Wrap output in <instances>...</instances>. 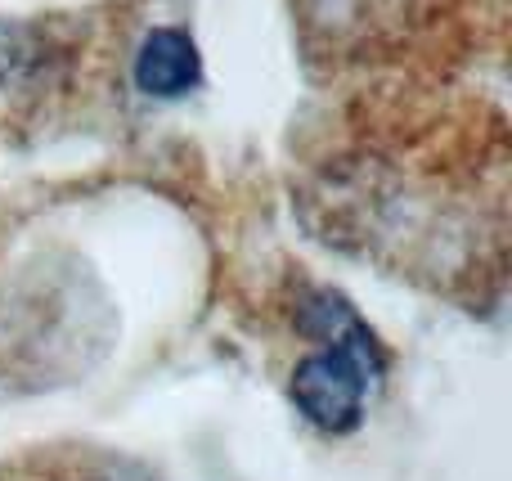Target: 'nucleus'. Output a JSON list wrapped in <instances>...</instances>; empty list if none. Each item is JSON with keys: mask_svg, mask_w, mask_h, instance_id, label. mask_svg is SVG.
Instances as JSON below:
<instances>
[{"mask_svg": "<svg viewBox=\"0 0 512 481\" xmlns=\"http://www.w3.org/2000/svg\"><path fill=\"white\" fill-rule=\"evenodd\" d=\"M301 315H306V329L319 338V351L297 360L288 396L315 432L346 437L369 414L373 392L387 374V356L369 333V324L337 293H310Z\"/></svg>", "mask_w": 512, "mask_h": 481, "instance_id": "obj_1", "label": "nucleus"}, {"mask_svg": "<svg viewBox=\"0 0 512 481\" xmlns=\"http://www.w3.org/2000/svg\"><path fill=\"white\" fill-rule=\"evenodd\" d=\"M0 481H153L135 459L95 446H36L0 459Z\"/></svg>", "mask_w": 512, "mask_h": 481, "instance_id": "obj_2", "label": "nucleus"}, {"mask_svg": "<svg viewBox=\"0 0 512 481\" xmlns=\"http://www.w3.org/2000/svg\"><path fill=\"white\" fill-rule=\"evenodd\" d=\"M203 81V54L189 27H153L135 54V86L149 99H185Z\"/></svg>", "mask_w": 512, "mask_h": 481, "instance_id": "obj_3", "label": "nucleus"}]
</instances>
